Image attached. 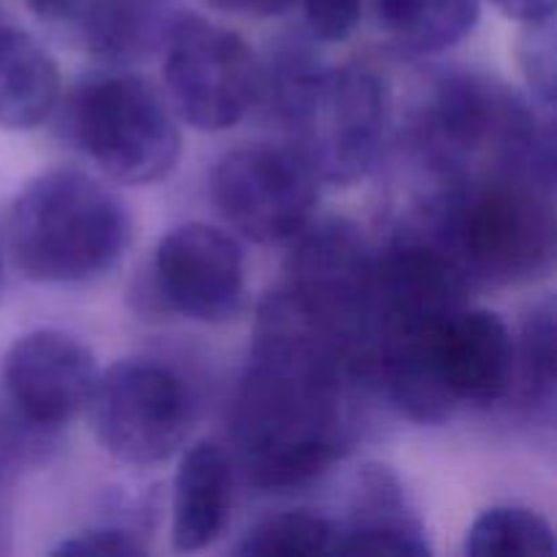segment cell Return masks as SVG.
Segmentation results:
<instances>
[{
    "instance_id": "cell-23",
    "label": "cell",
    "mask_w": 557,
    "mask_h": 557,
    "mask_svg": "<svg viewBox=\"0 0 557 557\" xmlns=\"http://www.w3.org/2000/svg\"><path fill=\"white\" fill-rule=\"evenodd\" d=\"M305 22L315 41L341 44L359 25L362 0H302Z\"/></svg>"
},
{
    "instance_id": "cell-10",
    "label": "cell",
    "mask_w": 557,
    "mask_h": 557,
    "mask_svg": "<svg viewBox=\"0 0 557 557\" xmlns=\"http://www.w3.org/2000/svg\"><path fill=\"white\" fill-rule=\"evenodd\" d=\"M134 297L141 313H174L201 324L237 319L245 308L243 248L223 228L183 223L161 237Z\"/></svg>"
},
{
    "instance_id": "cell-15",
    "label": "cell",
    "mask_w": 557,
    "mask_h": 557,
    "mask_svg": "<svg viewBox=\"0 0 557 557\" xmlns=\"http://www.w3.org/2000/svg\"><path fill=\"white\" fill-rule=\"evenodd\" d=\"M60 71L41 41L14 20L0 22V128L33 131L52 117Z\"/></svg>"
},
{
    "instance_id": "cell-7",
    "label": "cell",
    "mask_w": 557,
    "mask_h": 557,
    "mask_svg": "<svg viewBox=\"0 0 557 557\" xmlns=\"http://www.w3.org/2000/svg\"><path fill=\"white\" fill-rule=\"evenodd\" d=\"M379 250L348 218L310 221L292 237L286 292L368 370ZM370 379V375H368Z\"/></svg>"
},
{
    "instance_id": "cell-12",
    "label": "cell",
    "mask_w": 557,
    "mask_h": 557,
    "mask_svg": "<svg viewBox=\"0 0 557 557\" xmlns=\"http://www.w3.org/2000/svg\"><path fill=\"white\" fill-rule=\"evenodd\" d=\"M98 364L90 348L63 330H33L3 359V403L38 430L54 433L90 403Z\"/></svg>"
},
{
    "instance_id": "cell-27",
    "label": "cell",
    "mask_w": 557,
    "mask_h": 557,
    "mask_svg": "<svg viewBox=\"0 0 557 557\" xmlns=\"http://www.w3.org/2000/svg\"><path fill=\"white\" fill-rule=\"evenodd\" d=\"M0 281H3V261H0Z\"/></svg>"
},
{
    "instance_id": "cell-19",
    "label": "cell",
    "mask_w": 557,
    "mask_h": 557,
    "mask_svg": "<svg viewBox=\"0 0 557 557\" xmlns=\"http://www.w3.org/2000/svg\"><path fill=\"white\" fill-rule=\"evenodd\" d=\"M555 302L553 297L533 305L522 321L517 346V375L522 397L533 411H542L553 422L555 411Z\"/></svg>"
},
{
    "instance_id": "cell-4",
    "label": "cell",
    "mask_w": 557,
    "mask_h": 557,
    "mask_svg": "<svg viewBox=\"0 0 557 557\" xmlns=\"http://www.w3.org/2000/svg\"><path fill=\"white\" fill-rule=\"evenodd\" d=\"M417 145L441 183L498 172L555 188L553 117L493 76H441L417 120Z\"/></svg>"
},
{
    "instance_id": "cell-1",
    "label": "cell",
    "mask_w": 557,
    "mask_h": 557,
    "mask_svg": "<svg viewBox=\"0 0 557 557\" xmlns=\"http://www.w3.org/2000/svg\"><path fill=\"white\" fill-rule=\"evenodd\" d=\"M368 370L292 294L259 305L253 343L232 408L245 476L294 490L330 471L359 435L354 386Z\"/></svg>"
},
{
    "instance_id": "cell-8",
    "label": "cell",
    "mask_w": 557,
    "mask_h": 557,
    "mask_svg": "<svg viewBox=\"0 0 557 557\" xmlns=\"http://www.w3.org/2000/svg\"><path fill=\"white\" fill-rule=\"evenodd\" d=\"M163 79L180 117L205 134L234 128L261 90L259 63L243 36L199 14L169 22Z\"/></svg>"
},
{
    "instance_id": "cell-22",
    "label": "cell",
    "mask_w": 557,
    "mask_h": 557,
    "mask_svg": "<svg viewBox=\"0 0 557 557\" xmlns=\"http://www.w3.org/2000/svg\"><path fill=\"white\" fill-rule=\"evenodd\" d=\"M49 438L22 422L14 411L3 403L0 408V487L11 479V473L22 466V462H33L38 451L47 449Z\"/></svg>"
},
{
    "instance_id": "cell-26",
    "label": "cell",
    "mask_w": 557,
    "mask_h": 557,
    "mask_svg": "<svg viewBox=\"0 0 557 557\" xmlns=\"http://www.w3.org/2000/svg\"><path fill=\"white\" fill-rule=\"evenodd\" d=\"M218 9L234 11L243 16H277L294 3V0H210Z\"/></svg>"
},
{
    "instance_id": "cell-18",
    "label": "cell",
    "mask_w": 557,
    "mask_h": 557,
    "mask_svg": "<svg viewBox=\"0 0 557 557\" xmlns=\"http://www.w3.org/2000/svg\"><path fill=\"white\" fill-rule=\"evenodd\" d=\"M462 553L493 555H555V531L539 511L522 506H493L476 517L466 533Z\"/></svg>"
},
{
    "instance_id": "cell-16",
    "label": "cell",
    "mask_w": 557,
    "mask_h": 557,
    "mask_svg": "<svg viewBox=\"0 0 557 557\" xmlns=\"http://www.w3.org/2000/svg\"><path fill=\"white\" fill-rule=\"evenodd\" d=\"M479 0H379L386 36L411 54H438L466 41L476 27Z\"/></svg>"
},
{
    "instance_id": "cell-14",
    "label": "cell",
    "mask_w": 557,
    "mask_h": 557,
    "mask_svg": "<svg viewBox=\"0 0 557 557\" xmlns=\"http://www.w3.org/2000/svg\"><path fill=\"white\" fill-rule=\"evenodd\" d=\"M234 506V468L212 441L183 451L172 487V547L201 553L223 536Z\"/></svg>"
},
{
    "instance_id": "cell-20",
    "label": "cell",
    "mask_w": 557,
    "mask_h": 557,
    "mask_svg": "<svg viewBox=\"0 0 557 557\" xmlns=\"http://www.w3.org/2000/svg\"><path fill=\"white\" fill-rule=\"evenodd\" d=\"M522 74L531 85L533 98L544 109L555 103V20L528 22L522 25L520 41H517Z\"/></svg>"
},
{
    "instance_id": "cell-5",
    "label": "cell",
    "mask_w": 557,
    "mask_h": 557,
    "mask_svg": "<svg viewBox=\"0 0 557 557\" xmlns=\"http://www.w3.org/2000/svg\"><path fill=\"white\" fill-rule=\"evenodd\" d=\"M131 215L117 194L79 169H49L11 205L9 248L27 281L79 286L117 267Z\"/></svg>"
},
{
    "instance_id": "cell-3",
    "label": "cell",
    "mask_w": 557,
    "mask_h": 557,
    "mask_svg": "<svg viewBox=\"0 0 557 557\" xmlns=\"http://www.w3.org/2000/svg\"><path fill=\"white\" fill-rule=\"evenodd\" d=\"M277 114L319 183L354 185L373 172L389 125V90L362 65H321L292 44L270 71Z\"/></svg>"
},
{
    "instance_id": "cell-24",
    "label": "cell",
    "mask_w": 557,
    "mask_h": 557,
    "mask_svg": "<svg viewBox=\"0 0 557 557\" xmlns=\"http://www.w3.org/2000/svg\"><path fill=\"white\" fill-rule=\"evenodd\" d=\"M25 3L38 20L60 27L79 44V38L85 36V30L92 25L107 0H25Z\"/></svg>"
},
{
    "instance_id": "cell-6",
    "label": "cell",
    "mask_w": 557,
    "mask_h": 557,
    "mask_svg": "<svg viewBox=\"0 0 557 557\" xmlns=\"http://www.w3.org/2000/svg\"><path fill=\"white\" fill-rule=\"evenodd\" d=\"M65 125L74 145L120 185L169 177L183 150L166 103L134 74H92L76 82Z\"/></svg>"
},
{
    "instance_id": "cell-2",
    "label": "cell",
    "mask_w": 557,
    "mask_h": 557,
    "mask_svg": "<svg viewBox=\"0 0 557 557\" xmlns=\"http://www.w3.org/2000/svg\"><path fill=\"white\" fill-rule=\"evenodd\" d=\"M471 286H525L553 270V188L520 174H471L441 183L417 223Z\"/></svg>"
},
{
    "instance_id": "cell-11",
    "label": "cell",
    "mask_w": 557,
    "mask_h": 557,
    "mask_svg": "<svg viewBox=\"0 0 557 557\" xmlns=\"http://www.w3.org/2000/svg\"><path fill=\"white\" fill-rule=\"evenodd\" d=\"M319 180L292 145H243L212 169L218 215L259 245L288 243L313 221Z\"/></svg>"
},
{
    "instance_id": "cell-13",
    "label": "cell",
    "mask_w": 557,
    "mask_h": 557,
    "mask_svg": "<svg viewBox=\"0 0 557 557\" xmlns=\"http://www.w3.org/2000/svg\"><path fill=\"white\" fill-rule=\"evenodd\" d=\"M428 528L419 520L400 479L370 462L359 471L348 520L337 522L332 555L430 557Z\"/></svg>"
},
{
    "instance_id": "cell-9",
    "label": "cell",
    "mask_w": 557,
    "mask_h": 557,
    "mask_svg": "<svg viewBox=\"0 0 557 557\" xmlns=\"http://www.w3.org/2000/svg\"><path fill=\"white\" fill-rule=\"evenodd\" d=\"M87 411L101 449L128 466L169 460L194 428L185 381L152 359H123L98 373Z\"/></svg>"
},
{
    "instance_id": "cell-17",
    "label": "cell",
    "mask_w": 557,
    "mask_h": 557,
    "mask_svg": "<svg viewBox=\"0 0 557 557\" xmlns=\"http://www.w3.org/2000/svg\"><path fill=\"white\" fill-rule=\"evenodd\" d=\"M337 522L321 511L294 509L259 520L234 553L243 557H310L335 549Z\"/></svg>"
},
{
    "instance_id": "cell-21",
    "label": "cell",
    "mask_w": 557,
    "mask_h": 557,
    "mask_svg": "<svg viewBox=\"0 0 557 557\" xmlns=\"http://www.w3.org/2000/svg\"><path fill=\"white\" fill-rule=\"evenodd\" d=\"M145 544L128 528H90V531L65 536L63 542L54 544L52 555L60 557H141Z\"/></svg>"
},
{
    "instance_id": "cell-25",
    "label": "cell",
    "mask_w": 557,
    "mask_h": 557,
    "mask_svg": "<svg viewBox=\"0 0 557 557\" xmlns=\"http://www.w3.org/2000/svg\"><path fill=\"white\" fill-rule=\"evenodd\" d=\"M493 5L509 20L528 25V22L555 20L557 0H493Z\"/></svg>"
}]
</instances>
